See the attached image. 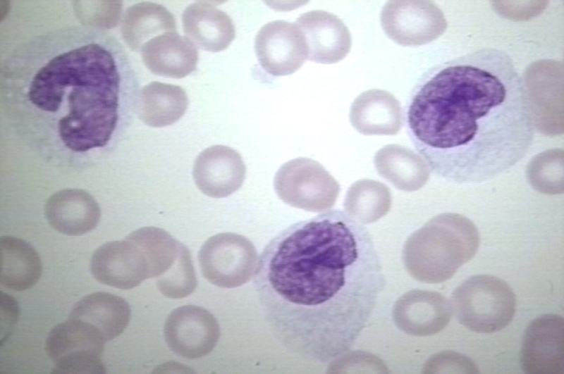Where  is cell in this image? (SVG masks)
Returning <instances> with one entry per match:
<instances>
[{
  "mask_svg": "<svg viewBox=\"0 0 564 374\" xmlns=\"http://www.w3.org/2000/svg\"><path fill=\"white\" fill-rule=\"evenodd\" d=\"M385 283L369 230L341 210L281 231L264 249L254 276L275 337L293 354L321 363L354 345Z\"/></svg>",
  "mask_w": 564,
  "mask_h": 374,
  "instance_id": "cell-1",
  "label": "cell"
},
{
  "mask_svg": "<svg viewBox=\"0 0 564 374\" xmlns=\"http://www.w3.org/2000/svg\"><path fill=\"white\" fill-rule=\"evenodd\" d=\"M406 123L431 172L457 184L505 173L525 156L534 130L522 79L495 48L430 69L412 92Z\"/></svg>",
  "mask_w": 564,
  "mask_h": 374,
  "instance_id": "cell-2",
  "label": "cell"
},
{
  "mask_svg": "<svg viewBox=\"0 0 564 374\" xmlns=\"http://www.w3.org/2000/svg\"><path fill=\"white\" fill-rule=\"evenodd\" d=\"M1 92L7 101L62 113L58 136L75 153L106 147L123 107L136 111L139 96L123 46L86 27L50 32L20 46L2 69Z\"/></svg>",
  "mask_w": 564,
  "mask_h": 374,
  "instance_id": "cell-3",
  "label": "cell"
},
{
  "mask_svg": "<svg viewBox=\"0 0 564 374\" xmlns=\"http://www.w3.org/2000/svg\"><path fill=\"white\" fill-rule=\"evenodd\" d=\"M479 230L468 218L441 213L415 231L403 250L405 267L415 279L427 283L448 280L477 254Z\"/></svg>",
  "mask_w": 564,
  "mask_h": 374,
  "instance_id": "cell-4",
  "label": "cell"
},
{
  "mask_svg": "<svg viewBox=\"0 0 564 374\" xmlns=\"http://www.w3.org/2000/svg\"><path fill=\"white\" fill-rule=\"evenodd\" d=\"M452 307L460 324L479 333L504 329L516 311V297L503 280L476 275L464 280L452 295Z\"/></svg>",
  "mask_w": 564,
  "mask_h": 374,
  "instance_id": "cell-5",
  "label": "cell"
},
{
  "mask_svg": "<svg viewBox=\"0 0 564 374\" xmlns=\"http://www.w3.org/2000/svg\"><path fill=\"white\" fill-rule=\"evenodd\" d=\"M106 342L92 325L70 318L48 334L45 351L54 363L52 373H105L102 356Z\"/></svg>",
  "mask_w": 564,
  "mask_h": 374,
  "instance_id": "cell-6",
  "label": "cell"
},
{
  "mask_svg": "<svg viewBox=\"0 0 564 374\" xmlns=\"http://www.w3.org/2000/svg\"><path fill=\"white\" fill-rule=\"evenodd\" d=\"M197 259L202 276L211 284L226 289L240 287L254 278L259 262L252 242L233 232L207 239Z\"/></svg>",
  "mask_w": 564,
  "mask_h": 374,
  "instance_id": "cell-7",
  "label": "cell"
},
{
  "mask_svg": "<svg viewBox=\"0 0 564 374\" xmlns=\"http://www.w3.org/2000/svg\"><path fill=\"white\" fill-rule=\"evenodd\" d=\"M563 63L556 59L536 61L524 73L522 83L534 128L545 135L563 133Z\"/></svg>",
  "mask_w": 564,
  "mask_h": 374,
  "instance_id": "cell-8",
  "label": "cell"
},
{
  "mask_svg": "<svg viewBox=\"0 0 564 374\" xmlns=\"http://www.w3.org/2000/svg\"><path fill=\"white\" fill-rule=\"evenodd\" d=\"M380 20L386 35L403 46H417L441 36L448 23L431 1H391L382 8Z\"/></svg>",
  "mask_w": 564,
  "mask_h": 374,
  "instance_id": "cell-9",
  "label": "cell"
},
{
  "mask_svg": "<svg viewBox=\"0 0 564 374\" xmlns=\"http://www.w3.org/2000/svg\"><path fill=\"white\" fill-rule=\"evenodd\" d=\"M165 341L177 355L188 359L209 354L220 337V328L215 316L196 305H185L173 309L164 327Z\"/></svg>",
  "mask_w": 564,
  "mask_h": 374,
  "instance_id": "cell-10",
  "label": "cell"
},
{
  "mask_svg": "<svg viewBox=\"0 0 564 374\" xmlns=\"http://www.w3.org/2000/svg\"><path fill=\"white\" fill-rule=\"evenodd\" d=\"M255 49L260 66L274 76H285L298 70L308 58L305 36L295 23L274 20L257 32Z\"/></svg>",
  "mask_w": 564,
  "mask_h": 374,
  "instance_id": "cell-11",
  "label": "cell"
},
{
  "mask_svg": "<svg viewBox=\"0 0 564 374\" xmlns=\"http://www.w3.org/2000/svg\"><path fill=\"white\" fill-rule=\"evenodd\" d=\"M520 366L526 373H563L564 320L561 316L544 314L531 321L522 338Z\"/></svg>",
  "mask_w": 564,
  "mask_h": 374,
  "instance_id": "cell-12",
  "label": "cell"
},
{
  "mask_svg": "<svg viewBox=\"0 0 564 374\" xmlns=\"http://www.w3.org/2000/svg\"><path fill=\"white\" fill-rule=\"evenodd\" d=\"M90 270L100 283L121 289H132L149 279L146 258L128 237L98 247L92 256Z\"/></svg>",
  "mask_w": 564,
  "mask_h": 374,
  "instance_id": "cell-13",
  "label": "cell"
},
{
  "mask_svg": "<svg viewBox=\"0 0 564 374\" xmlns=\"http://www.w3.org/2000/svg\"><path fill=\"white\" fill-rule=\"evenodd\" d=\"M246 167L240 154L225 145L204 149L195 160L192 177L197 188L212 198L226 197L243 185Z\"/></svg>",
  "mask_w": 564,
  "mask_h": 374,
  "instance_id": "cell-14",
  "label": "cell"
},
{
  "mask_svg": "<svg viewBox=\"0 0 564 374\" xmlns=\"http://www.w3.org/2000/svg\"><path fill=\"white\" fill-rule=\"evenodd\" d=\"M295 24L305 36L308 60L324 64L335 63L350 52L351 35L336 15L323 10L311 11L300 15Z\"/></svg>",
  "mask_w": 564,
  "mask_h": 374,
  "instance_id": "cell-15",
  "label": "cell"
},
{
  "mask_svg": "<svg viewBox=\"0 0 564 374\" xmlns=\"http://www.w3.org/2000/svg\"><path fill=\"white\" fill-rule=\"evenodd\" d=\"M452 306L437 292L413 290L396 303L393 316L398 326L415 336H429L439 332L449 323Z\"/></svg>",
  "mask_w": 564,
  "mask_h": 374,
  "instance_id": "cell-16",
  "label": "cell"
},
{
  "mask_svg": "<svg viewBox=\"0 0 564 374\" xmlns=\"http://www.w3.org/2000/svg\"><path fill=\"white\" fill-rule=\"evenodd\" d=\"M44 214L56 231L80 236L94 230L100 219V208L94 198L84 189H64L47 199Z\"/></svg>",
  "mask_w": 564,
  "mask_h": 374,
  "instance_id": "cell-17",
  "label": "cell"
},
{
  "mask_svg": "<svg viewBox=\"0 0 564 374\" xmlns=\"http://www.w3.org/2000/svg\"><path fill=\"white\" fill-rule=\"evenodd\" d=\"M142 60L154 75L183 78L195 71L199 54L196 46L176 32H167L146 42L141 50Z\"/></svg>",
  "mask_w": 564,
  "mask_h": 374,
  "instance_id": "cell-18",
  "label": "cell"
},
{
  "mask_svg": "<svg viewBox=\"0 0 564 374\" xmlns=\"http://www.w3.org/2000/svg\"><path fill=\"white\" fill-rule=\"evenodd\" d=\"M182 21L186 37L202 50L223 51L235 37L231 18L209 2L190 4L183 13Z\"/></svg>",
  "mask_w": 564,
  "mask_h": 374,
  "instance_id": "cell-19",
  "label": "cell"
},
{
  "mask_svg": "<svg viewBox=\"0 0 564 374\" xmlns=\"http://www.w3.org/2000/svg\"><path fill=\"white\" fill-rule=\"evenodd\" d=\"M350 120L364 135H396L403 125V111L390 92L372 89L361 93L350 107Z\"/></svg>",
  "mask_w": 564,
  "mask_h": 374,
  "instance_id": "cell-20",
  "label": "cell"
},
{
  "mask_svg": "<svg viewBox=\"0 0 564 374\" xmlns=\"http://www.w3.org/2000/svg\"><path fill=\"white\" fill-rule=\"evenodd\" d=\"M130 316V306L124 299L109 292H97L79 300L73 306L68 318L92 325L107 341L116 338L125 330Z\"/></svg>",
  "mask_w": 564,
  "mask_h": 374,
  "instance_id": "cell-21",
  "label": "cell"
},
{
  "mask_svg": "<svg viewBox=\"0 0 564 374\" xmlns=\"http://www.w3.org/2000/svg\"><path fill=\"white\" fill-rule=\"evenodd\" d=\"M188 104V96L182 87L154 81L141 89L135 111L147 125L162 127L180 120Z\"/></svg>",
  "mask_w": 564,
  "mask_h": 374,
  "instance_id": "cell-22",
  "label": "cell"
},
{
  "mask_svg": "<svg viewBox=\"0 0 564 374\" xmlns=\"http://www.w3.org/2000/svg\"><path fill=\"white\" fill-rule=\"evenodd\" d=\"M0 283L14 291L32 287L41 277L42 265L35 248L13 236L0 238Z\"/></svg>",
  "mask_w": 564,
  "mask_h": 374,
  "instance_id": "cell-23",
  "label": "cell"
},
{
  "mask_svg": "<svg viewBox=\"0 0 564 374\" xmlns=\"http://www.w3.org/2000/svg\"><path fill=\"white\" fill-rule=\"evenodd\" d=\"M167 32H176L174 15L164 6L149 1L128 7L121 21V35L129 49L140 52L151 39Z\"/></svg>",
  "mask_w": 564,
  "mask_h": 374,
  "instance_id": "cell-24",
  "label": "cell"
},
{
  "mask_svg": "<svg viewBox=\"0 0 564 374\" xmlns=\"http://www.w3.org/2000/svg\"><path fill=\"white\" fill-rule=\"evenodd\" d=\"M379 168L393 170V182L405 191H415L422 187L430 176V168L425 160L412 150L398 144L386 146L375 156Z\"/></svg>",
  "mask_w": 564,
  "mask_h": 374,
  "instance_id": "cell-25",
  "label": "cell"
},
{
  "mask_svg": "<svg viewBox=\"0 0 564 374\" xmlns=\"http://www.w3.org/2000/svg\"><path fill=\"white\" fill-rule=\"evenodd\" d=\"M527 177L532 187L547 195L564 192V151L551 149L535 155L527 167Z\"/></svg>",
  "mask_w": 564,
  "mask_h": 374,
  "instance_id": "cell-26",
  "label": "cell"
},
{
  "mask_svg": "<svg viewBox=\"0 0 564 374\" xmlns=\"http://www.w3.org/2000/svg\"><path fill=\"white\" fill-rule=\"evenodd\" d=\"M71 4L77 20L86 27L110 30L121 21V1H73Z\"/></svg>",
  "mask_w": 564,
  "mask_h": 374,
  "instance_id": "cell-27",
  "label": "cell"
},
{
  "mask_svg": "<svg viewBox=\"0 0 564 374\" xmlns=\"http://www.w3.org/2000/svg\"><path fill=\"white\" fill-rule=\"evenodd\" d=\"M156 282L161 294L171 299L183 298L194 292L197 278L188 249L168 271L156 278Z\"/></svg>",
  "mask_w": 564,
  "mask_h": 374,
  "instance_id": "cell-28",
  "label": "cell"
},
{
  "mask_svg": "<svg viewBox=\"0 0 564 374\" xmlns=\"http://www.w3.org/2000/svg\"><path fill=\"white\" fill-rule=\"evenodd\" d=\"M424 373H477L479 370L469 357L453 351H444L431 356L424 366Z\"/></svg>",
  "mask_w": 564,
  "mask_h": 374,
  "instance_id": "cell-29",
  "label": "cell"
},
{
  "mask_svg": "<svg viewBox=\"0 0 564 374\" xmlns=\"http://www.w3.org/2000/svg\"><path fill=\"white\" fill-rule=\"evenodd\" d=\"M548 4L546 1H492L493 8L498 15L514 21L529 20L537 17L546 8Z\"/></svg>",
  "mask_w": 564,
  "mask_h": 374,
  "instance_id": "cell-30",
  "label": "cell"
},
{
  "mask_svg": "<svg viewBox=\"0 0 564 374\" xmlns=\"http://www.w3.org/2000/svg\"><path fill=\"white\" fill-rule=\"evenodd\" d=\"M19 306L16 299L1 292V344L11 335L19 316Z\"/></svg>",
  "mask_w": 564,
  "mask_h": 374,
  "instance_id": "cell-31",
  "label": "cell"
},
{
  "mask_svg": "<svg viewBox=\"0 0 564 374\" xmlns=\"http://www.w3.org/2000/svg\"><path fill=\"white\" fill-rule=\"evenodd\" d=\"M4 4H5V6H3V5L1 4V8L4 9V11L1 12V21L5 17H6L7 14L8 13L10 3H9L8 1H4Z\"/></svg>",
  "mask_w": 564,
  "mask_h": 374,
  "instance_id": "cell-32",
  "label": "cell"
}]
</instances>
